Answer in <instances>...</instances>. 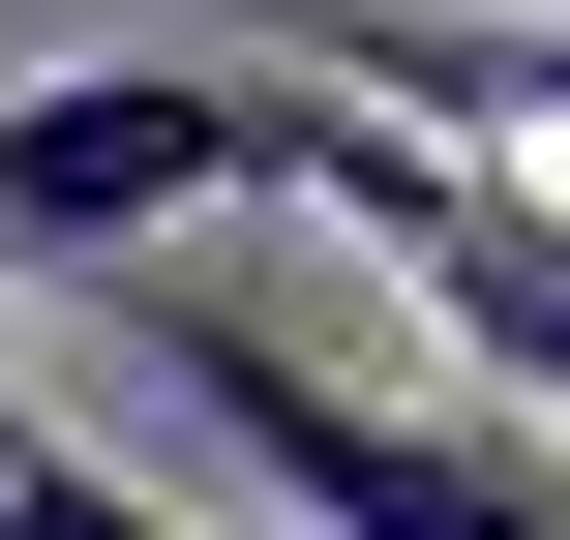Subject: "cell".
Segmentation results:
<instances>
[{
    "instance_id": "cell-4",
    "label": "cell",
    "mask_w": 570,
    "mask_h": 540,
    "mask_svg": "<svg viewBox=\"0 0 570 540\" xmlns=\"http://www.w3.org/2000/svg\"><path fill=\"white\" fill-rule=\"evenodd\" d=\"M0 451H30V391H0Z\"/></svg>"
},
{
    "instance_id": "cell-3",
    "label": "cell",
    "mask_w": 570,
    "mask_h": 540,
    "mask_svg": "<svg viewBox=\"0 0 570 540\" xmlns=\"http://www.w3.org/2000/svg\"><path fill=\"white\" fill-rule=\"evenodd\" d=\"M0 540H271V511H150V481H90V451L30 421V451H0Z\"/></svg>"
},
{
    "instance_id": "cell-2",
    "label": "cell",
    "mask_w": 570,
    "mask_h": 540,
    "mask_svg": "<svg viewBox=\"0 0 570 540\" xmlns=\"http://www.w3.org/2000/svg\"><path fill=\"white\" fill-rule=\"evenodd\" d=\"M180 210H271V60H60V90H0V271H150Z\"/></svg>"
},
{
    "instance_id": "cell-1",
    "label": "cell",
    "mask_w": 570,
    "mask_h": 540,
    "mask_svg": "<svg viewBox=\"0 0 570 540\" xmlns=\"http://www.w3.org/2000/svg\"><path fill=\"white\" fill-rule=\"evenodd\" d=\"M180 391H210V451L271 481V540H570L541 421H391V391H331L301 331H180Z\"/></svg>"
}]
</instances>
